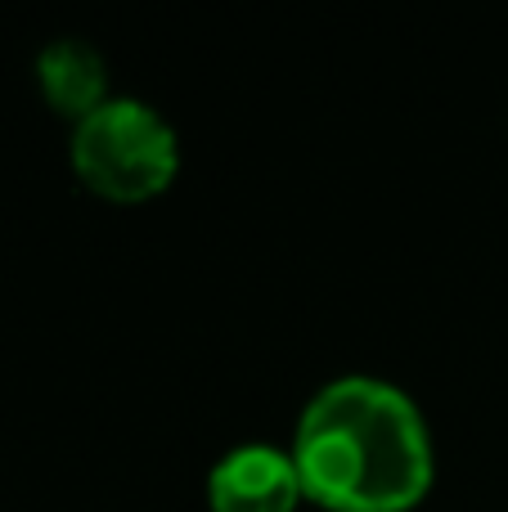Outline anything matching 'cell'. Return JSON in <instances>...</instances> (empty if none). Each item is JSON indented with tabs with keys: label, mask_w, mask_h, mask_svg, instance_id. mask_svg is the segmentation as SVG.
<instances>
[{
	"label": "cell",
	"mask_w": 508,
	"mask_h": 512,
	"mask_svg": "<svg viewBox=\"0 0 508 512\" xmlns=\"http://www.w3.org/2000/svg\"><path fill=\"white\" fill-rule=\"evenodd\" d=\"M288 454L324 512H419L437 486L428 414L378 373L329 378L302 405Z\"/></svg>",
	"instance_id": "cell-1"
},
{
	"label": "cell",
	"mask_w": 508,
	"mask_h": 512,
	"mask_svg": "<svg viewBox=\"0 0 508 512\" xmlns=\"http://www.w3.org/2000/svg\"><path fill=\"white\" fill-rule=\"evenodd\" d=\"M72 176L113 207H140L180 180V135L153 104L113 95L68 135Z\"/></svg>",
	"instance_id": "cell-2"
},
{
	"label": "cell",
	"mask_w": 508,
	"mask_h": 512,
	"mask_svg": "<svg viewBox=\"0 0 508 512\" xmlns=\"http://www.w3.org/2000/svg\"><path fill=\"white\" fill-rule=\"evenodd\" d=\"M36 86L41 99L72 126L90 117L99 104L113 99V81H108V59L81 36H54L36 54Z\"/></svg>",
	"instance_id": "cell-4"
},
{
	"label": "cell",
	"mask_w": 508,
	"mask_h": 512,
	"mask_svg": "<svg viewBox=\"0 0 508 512\" xmlns=\"http://www.w3.org/2000/svg\"><path fill=\"white\" fill-rule=\"evenodd\" d=\"M207 512H297L306 504L288 445L243 441L207 468Z\"/></svg>",
	"instance_id": "cell-3"
}]
</instances>
